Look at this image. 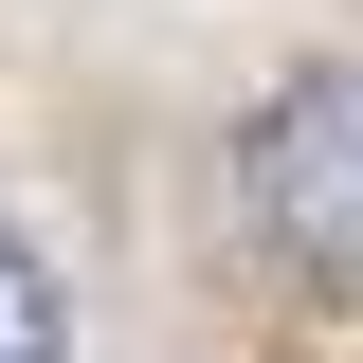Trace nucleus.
Segmentation results:
<instances>
[{"mask_svg": "<svg viewBox=\"0 0 363 363\" xmlns=\"http://www.w3.org/2000/svg\"><path fill=\"white\" fill-rule=\"evenodd\" d=\"M55 345H73V291L37 236H0V363H55Z\"/></svg>", "mask_w": 363, "mask_h": 363, "instance_id": "nucleus-2", "label": "nucleus"}, {"mask_svg": "<svg viewBox=\"0 0 363 363\" xmlns=\"http://www.w3.org/2000/svg\"><path fill=\"white\" fill-rule=\"evenodd\" d=\"M236 218H255V255L291 272V291L363 309V55H327V73H291V91L255 109Z\"/></svg>", "mask_w": 363, "mask_h": 363, "instance_id": "nucleus-1", "label": "nucleus"}]
</instances>
